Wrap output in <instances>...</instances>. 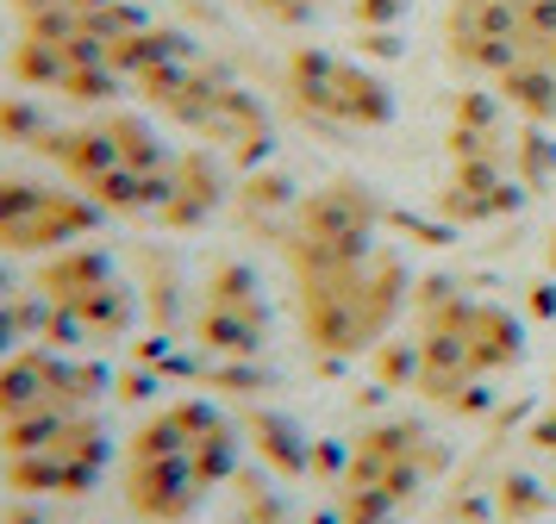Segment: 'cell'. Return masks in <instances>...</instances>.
<instances>
[{"instance_id": "6da1fadb", "label": "cell", "mask_w": 556, "mask_h": 524, "mask_svg": "<svg viewBox=\"0 0 556 524\" xmlns=\"http://www.w3.org/2000/svg\"><path fill=\"white\" fill-rule=\"evenodd\" d=\"M126 81L144 100H156L169 119H181L188 131H201L206 144L231 150V156H263L269 150V113L256 106L219 63H206L201 44H188L181 31L144 25L138 44L126 50Z\"/></svg>"}, {"instance_id": "7a4b0ae2", "label": "cell", "mask_w": 556, "mask_h": 524, "mask_svg": "<svg viewBox=\"0 0 556 524\" xmlns=\"http://www.w3.org/2000/svg\"><path fill=\"white\" fill-rule=\"evenodd\" d=\"M231 462H238V437L213 406L201 399L169 406L131 437V506L163 524L188 519L231 474Z\"/></svg>"}, {"instance_id": "3957f363", "label": "cell", "mask_w": 556, "mask_h": 524, "mask_svg": "<svg viewBox=\"0 0 556 524\" xmlns=\"http://www.w3.org/2000/svg\"><path fill=\"white\" fill-rule=\"evenodd\" d=\"M301 319L306 337L319 349H338V356H356L363 344H376L381 331L401 312V287L406 269L394 256H351V263H301Z\"/></svg>"}, {"instance_id": "277c9868", "label": "cell", "mask_w": 556, "mask_h": 524, "mask_svg": "<svg viewBox=\"0 0 556 524\" xmlns=\"http://www.w3.org/2000/svg\"><path fill=\"white\" fill-rule=\"evenodd\" d=\"M519 356V324L501 306H476L456 299L431 319L426 344H419V387L426 394H456L463 381H476L488 369H506Z\"/></svg>"}, {"instance_id": "5b68a950", "label": "cell", "mask_w": 556, "mask_h": 524, "mask_svg": "<svg viewBox=\"0 0 556 524\" xmlns=\"http://www.w3.org/2000/svg\"><path fill=\"white\" fill-rule=\"evenodd\" d=\"M288 94L301 113L344 131H376L394 119V88L369 63L338 56V50H294L288 56Z\"/></svg>"}, {"instance_id": "8992f818", "label": "cell", "mask_w": 556, "mask_h": 524, "mask_svg": "<svg viewBox=\"0 0 556 524\" xmlns=\"http://www.w3.org/2000/svg\"><path fill=\"white\" fill-rule=\"evenodd\" d=\"M426 437L413 424H381L369 431L351 456L344 474V524H394L406 512V499L426 481Z\"/></svg>"}, {"instance_id": "52a82bcc", "label": "cell", "mask_w": 556, "mask_h": 524, "mask_svg": "<svg viewBox=\"0 0 556 524\" xmlns=\"http://www.w3.org/2000/svg\"><path fill=\"white\" fill-rule=\"evenodd\" d=\"M376 250V200L356 181H331L313 200H301L294 225V269L301 263H351Z\"/></svg>"}, {"instance_id": "ba28073f", "label": "cell", "mask_w": 556, "mask_h": 524, "mask_svg": "<svg viewBox=\"0 0 556 524\" xmlns=\"http://www.w3.org/2000/svg\"><path fill=\"white\" fill-rule=\"evenodd\" d=\"M94 206L63 188L38 181H0V250H63L94 231Z\"/></svg>"}, {"instance_id": "9c48e42d", "label": "cell", "mask_w": 556, "mask_h": 524, "mask_svg": "<svg viewBox=\"0 0 556 524\" xmlns=\"http://www.w3.org/2000/svg\"><path fill=\"white\" fill-rule=\"evenodd\" d=\"M101 456H106L101 431L76 412L45 449L13 456V487H26V494H76V487H88L101 474Z\"/></svg>"}, {"instance_id": "30bf717a", "label": "cell", "mask_w": 556, "mask_h": 524, "mask_svg": "<svg viewBox=\"0 0 556 524\" xmlns=\"http://www.w3.org/2000/svg\"><path fill=\"white\" fill-rule=\"evenodd\" d=\"M201 337L226 356H251L263 344V299H256V281L244 269H219L213 294H206Z\"/></svg>"}, {"instance_id": "8fae6325", "label": "cell", "mask_w": 556, "mask_h": 524, "mask_svg": "<svg viewBox=\"0 0 556 524\" xmlns=\"http://www.w3.org/2000/svg\"><path fill=\"white\" fill-rule=\"evenodd\" d=\"M226 200V175L206 150H181L176 156V175H169V200H163V225H201L213 206Z\"/></svg>"}, {"instance_id": "7c38bea8", "label": "cell", "mask_w": 556, "mask_h": 524, "mask_svg": "<svg viewBox=\"0 0 556 524\" xmlns=\"http://www.w3.org/2000/svg\"><path fill=\"white\" fill-rule=\"evenodd\" d=\"M101 7L113 0H13V13L26 20V38H76Z\"/></svg>"}, {"instance_id": "4fadbf2b", "label": "cell", "mask_w": 556, "mask_h": 524, "mask_svg": "<svg viewBox=\"0 0 556 524\" xmlns=\"http://www.w3.org/2000/svg\"><path fill=\"white\" fill-rule=\"evenodd\" d=\"M401 7H406V0H356V20L388 25V20H401Z\"/></svg>"}, {"instance_id": "5bb4252c", "label": "cell", "mask_w": 556, "mask_h": 524, "mask_svg": "<svg viewBox=\"0 0 556 524\" xmlns=\"http://www.w3.org/2000/svg\"><path fill=\"white\" fill-rule=\"evenodd\" d=\"M538 444L556 449V412H544V424H538Z\"/></svg>"}]
</instances>
